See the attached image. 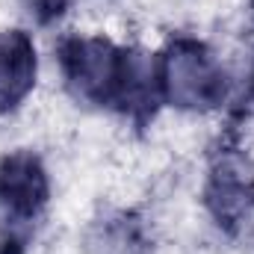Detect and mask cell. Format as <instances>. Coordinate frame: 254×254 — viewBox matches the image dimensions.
<instances>
[{"mask_svg":"<svg viewBox=\"0 0 254 254\" xmlns=\"http://www.w3.org/2000/svg\"><path fill=\"white\" fill-rule=\"evenodd\" d=\"M57 54L65 83L77 98L116 110L136 127L148 125L163 104L157 60L145 51L119 48L101 36H65Z\"/></svg>","mask_w":254,"mask_h":254,"instance_id":"obj_1","label":"cell"},{"mask_svg":"<svg viewBox=\"0 0 254 254\" xmlns=\"http://www.w3.org/2000/svg\"><path fill=\"white\" fill-rule=\"evenodd\" d=\"M24 6L30 9V15H33L42 27H48V24L60 21V18L65 15L68 0H24Z\"/></svg>","mask_w":254,"mask_h":254,"instance_id":"obj_6","label":"cell"},{"mask_svg":"<svg viewBox=\"0 0 254 254\" xmlns=\"http://www.w3.org/2000/svg\"><path fill=\"white\" fill-rule=\"evenodd\" d=\"M204 204L219 228L234 234L254 210V166L237 139H222L210 157Z\"/></svg>","mask_w":254,"mask_h":254,"instance_id":"obj_4","label":"cell"},{"mask_svg":"<svg viewBox=\"0 0 254 254\" xmlns=\"http://www.w3.org/2000/svg\"><path fill=\"white\" fill-rule=\"evenodd\" d=\"M160 95L178 110H216L228 98V77L210 48L190 36H175L157 57Z\"/></svg>","mask_w":254,"mask_h":254,"instance_id":"obj_3","label":"cell"},{"mask_svg":"<svg viewBox=\"0 0 254 254\" xmlns=\"http://www.w3.org/2000/svg\"><path fill=\"white\" fill-rule=\"evenodd\" d=\"M36 48L24 30L0 33V113H12L36 86Z\"/></svg>","mask_w":254,"mask_h":254,"instance_id":"obj_5","label":"cell"},{"mask_svg":"<svg viewBox=\"0 0 254 254\" xmlns=\"http://www.w3.org/2000/svg\"><path fill=\"white\" fill-rule=\"evenodd\" d=\"M51 198V181L33 151L0 160V254H27Z\"/></svg>","mask_w":254,"mask_h":254,"instance_id":"obj_2","label":"cell"},{"mask_svg":"<svg viewBox=\"0 0 254 254\" xmlns=\"http://www.w3.org/2000/svg\"><path fill=\"white\" fill-rule=\"evenodd\" d=\"M252 6H254V0H252Z\"/></svg>","mask_w":254,"mask_h":254,"instance_id":"obj_7","label":"cell"}]
</instances>
